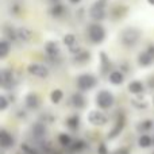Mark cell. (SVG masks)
Here are the masks:
<instances>
[{
  "label": "cell",
  "instance_id": "6da1fadb",
  "mask_svg": "<svg viewBox=\"0 0 154 154\" xmlns=\"http://www.w3.org/2000/svg\"><path fill=\"white\" fill-rule=\"evenodd\" d=\"M141 39V31L135 27H128L125 29L120 34V43L123 46H127V48H133Z\"/></svg>",
  "mask_w": 154,
  "mask_h": 154
},
{
  "label": "cell",
  "instance_id": "7a4b0ae2",
  "mask_svg": "<svg viewBox=\"0 0 154 154\" xmlns=\"http://www.w3.org/2000/svg\"><path fill=\"white\" fill-rule=\"evenodd\" d=\"M114 101H115V97L112 95V92L107 89H101L100 92L97 93L96 96V106L99 107L100 109H108L114 106Z\"/></svg>",
  "mask_w": 154,
  "mask_h": 154
},
{
  "label": "cell",
  "instance_id": "3957f363",
  "mask_svg": "<svg viewBox=\"0 0 154 154\" xmlns=\"http://www.w3.org/2000/svg\"><path fill=\"white\" fill-rule=\"evenodd\" d=\"M96 84H97V79L89 73L80 75L76 80V85L80 91H91L92 88L96 87Z\"/></svg>",
  "mask_w": 154,
  "mask_h": 154
},
{
  "label": "cell",
  "instance_id": "277c9868",
  "mask_svg": "<svg viewBox=\"0 0 154 154\" xmlns=\"http://www.w3.org/2000/svg\"><path fill=\"white\" fill-rule=\"evenodd\" d=\"M88 35L93 43H101L106 38V30L100 23H92L88 29Z\"/></svg>",
  "mask_w": 154,
  "mask_h": 154
},
{
  "label": "cell",
  "instance_id": "5b68a950",
  "mask_svg": "<svg viewBox=\"0 0 154 154\" xmlns=\"http://www.w3.org/2000/svg\"><path fill=\"white\" fill-rule=\"evenodd\" d=\"M106 8H107L106 7V3L101 2V0H96V2L92 4L91 10H89L91 18H92L96 23H97V22H100V20H103V19L106 18V12H107Z\"/></svg>",
  "mask_w": 154,
  "mask_h": 154
},
{
  "label": "cell",
  "instance_id": "8992f818",
  "mask_svg": "<svg viewBox=\"0 0 154 154\" xmlns=\"http://www.w3.org/2000/svg\"><path fill=\"white\" fill-rule=\"evenodd\" d=\"M88 122L93 126L100 127V126H104L108 122V118H107V115L104 114V112L99 111V109H92V111H89V114H88Z\"/></svg>",
  "mask_w": 154,
  "mask_h": 154
},
{
  "label": "cell",
  "instance_id": "52a82bcc",
  "mask_svg": "<svg viewBox=\"0 0 154 154\" xmlns=\"http://www.w3.org/2000/svg\"><path fill=\"white\" fill-rule=\"evenodd\" d=\"M27 72L31 76L38 77V79H46L49 76V69L43 64H38V62H32L27 66Z\"/></svg>",
  "mask_w": 154,
  "mask_h": 154
},
{
  "label": "cell",
  "instance_id": "ba28073f",
  "mask_svg": "<svg viewBox=\"0 0 154 154\" xmlns=\"http://www.w3.org/2000/svg\"><path fill=\"white\" fill-rule=\"evenodd\" d=\"M62 42L66 48H69V50L72 51L73 54H77L80 51L79 46H77V38L75 34H65L62 37Z\"/></svg>",
  "mask_w": 154,
  "mask_h": 154
},
{
  "label": "cell",
  "instance_id": "9c48e42d",
  "mask_svg": "<svg viewBox=\"0 0 154 154\" xmlns=\"http://www.w3.org/2000/svg\"><path fill=\"white\" fill-rule=\"evenodd\" d=\"M0 80H2V87L4 88V89H10V88L14 87V84H15L12 72H10V70H7V69L2 70V73H0Z\"/></svg>",
  "mask_w": 154,
  "mask_h": 154
},
{
  "label": "cell",
  "instance_id": "30bf717a",
  "mask_svg": "<svg viewBox=\"0 0 154 154\" xmlns=\"http://www.w3.org/2000/svg\"><path fill=\"white\" fill-rule=\"evenodd\" d=\"M123 127H125V116H119V118H118V120H116V123H115V126L111 128V131L108 133L107 138H108V139L116 138V137L122 133Z\"/></svg>",
  "mask_w": 154,
  "mask_h": 154
},
{
  "label": "cell",
  "instance_id": "8fae6325",
  "mask_svg": "<svg viewBox=\"0 0 154 154\" xmlns=\"http://www.w3.org/2000/svg\"><path fill=\"white\" fill-rule=\"evenodd\" d=\"M14 143H15V141H14L12 135L3 128L0 131V145H2V147L3 149H10L14 146Z\"/></svg>",
  "mask_w": 154,
  "mask_h": 154
},
{
  "label": "cell",
  "instance_id": "7c38bea8",
  "mask_svg": "<svg viewBox=\"0 0 154 154\" xmlns=\"http://www.w3.org/2000/svg\"><path fill=\"white\" fill-rule=\"evenodd\" d=\"M153 64H154V57L147 50H143L138 56V65L139 66L147 68V66H150V65H153Z\"/></svg>",
  "mask_w": 154,
  "mask_h": 154
},
{
  "label": "cell",
  "instance_id": "4fadbf2b",
  "mask_svg": "<svg viewBox=\"0 0 154 154\" xmlns=\"http://www.w3.org/2000/svg\"><path fill=\"white\" fill-rule=\"evenodd\" d=\"M127 89H128V92H131L133 95H139V93H142L145 91V85L141 80H133V81L128 82Z\"/></svg>",
  "mask_w": 154,
  "mask_h": 154
},
{
  "label": "cell",
  "instance_id": "5bb4252c",
  "mask_svg": "<svg viewBox=\"0 0 154 154\" xmlns=\"http://www.w3.org/2000/svg\"><path fill=\"white\" fill-rule=\"evenodd\" d=\"M32 37L31 30H29L27 27H19L16 29V39L22 41V42H29Z\"/></svg>",
  "mask_w": 154,
  "mask_h": 154
},
{
  "label": "cell",
  "instance_id": "9a60e30c",
  "mask_svg": "<svg viewBox=\"0 0 154 154\" xmlns=\"http://www.w3.org/2000/svg\"><path fill=\"white\" fill-rule=\"evenodd\" d=\"M24 103H26V106L29 107L30 109H37L38 107H39V97H38L37 93L30 92L29 95L26 96V99H24Z\"/></svg>",
  "mask_w": 154,
  "mask_h": 154
},
{
  "label": "cell",
  "instance_id": "2e32d148",
  "mask_svg": "<svg viewBox=\"0 0 154 154\" xmlns=\"http://www.w3.org/2000/svg\"><path fill=\"white\" fill-rule=\"evenodd\" d=\"M108 80L114 85H122L125 81V73L122 70H112L108 76Z\"/></svg>",
  "mask_w": 154,
  "mask_h": 154
},
{
  "label": "cell",
  "instance_id": "e0dca14e",
  "mask_svg": "<svg viewBox=\"0 0 154 154\" xmlns=\"http://www.w3.org/2000/svg\"><path fill=\"white\" fill-rule=\"evenodd\" d=\"M45 51L49 57H57L60 54V45L56 41H50L45 45Z\"/></svg>",
  "mask_w": 154,
  "mask_h": 154
},
{
  "label": "cell",
  "instance_id": "ac0fdd59",
  "mask_svg": "<svg viewBox=\"0 0 154 154\" xmlns=\"http://www.w3.org/2000/svg\"><path fill=\"white\" fill-rule=\"evenodd\" d=\"M70 103H72V106L76 107V108H82V107L85 106V99L80 92H76V93H73L72 97H70Z\"/></svg>",
  "mask_w": 154,
  "mask_h": 154
},
{
  "label": "cell",
  "instance_id": "d6986e66",
  "mask_svg": "<svg viewBox=\"0 0 154 154\" xmlns=\"http://www.w3.org/2000/svg\"><path fill=\"white\" fill-rule=\"evenodd\" d=\"M32 134H34V137L38 138V139L43 138V137L46 135L45 125H42V123H37V125H34V127H32Z\"/></svg>",
  "mask_w": 154,
  "mask_h": 154
},
{
  "label": "cell",
  "instance_id": "ffe728a7",
  "mask_svg": "<svg viewBox=\"0 0 154 154\" xmlns=\"http://www.w3.org/2000/svg\"><path fill=\"white\" fill-rule=\"evenodd\" d=\"M138 145L141 147H143V149H147V147H150L153 145V138L150 135H147V134H143V135H141L138 138Z\"/></svg>",
  "mask_w": 154,
  "mask_h": 154
},
{
  "label": "cell",
  "instance_id": "44dd1931",
  "mask_svg": "<svg viewBox=\"0 0 154 154\" xmlns=\"http://www.w3.org/2000/svg\"><path fill=\"white\" fill-rule=\"evenodd\" d=\"M154 127V122L152 119H146L143 120V122L138 123V131H141V133H147V131H150L152 128Z\"/></svg>",
  "mask_w": 154,
  "mask_h": 154
},
{
  "label": "cell",
  "instance_id": "7402d4cb",
  "mask_svg": "<svg viewBox=\"0 0 154 154\" xmlns=\"http://www.w3.org/2000/svg\"><path fill=\"white\" fill-rule=\"evenodd\" d=\"M66 126L72 130H77L80 126V116L79 115H72L66 119Z\"/></svg>",
  "mask_w": 154,
  "mask_h": 154
},
{
  "label": "cell",
  "instance_id": "603a6c76",
  "mask_svg": "<svg viewBox=\"0 0 154 154\" xmlns=\"http://www.w3.org/2000/svg\"><path fill=\"white\" fill-rule=\"evenodd\" d=\"M8 54H10V45H8L7 39H2V42H0V60H4Z\"/></svg>",
  "mask_w": 154,
  "mask_h": 154
},
{
  "label": "cell",
  "instance_id": "cb8c5ba5",
  "mask_svg": "<svg viewBox=\"0 0 154 154\" xmlns=\"http://www.w3.org/2000/svg\"><path fill=\"white\" fill-rule=\"evenodd\" d=\"M62 97H64V92H62L61 89H54V91H51V93H50V100H51V103L58 104L60 101L62 100Z\"/></svg>",
  "mask_w": 154,
  "mask_h": 154
},
{
  "label": "cell",
  "instance_id": "d4e9b609",
  "mask_svg": "<svg viewBox=\"0 0 154 154\" xmlns=\"http://www.w3.org/2000/svg\"><path fill=\"white\" fill-rule=\"evenodd\" d=\"M89 53L88 51H85V50H80L79 53L75 56V61L77 62H85L87 60H89Z\"/></svg>",
  "mask_w": 154,
  "mask_h": 154
},
{
  "label": "cell",
  "instance_id": "484cf974",
  "mask_svg": "<svg viewBox=\"0 0 154 154\" xmlns=\"http://www.w3.org/2000/svg\"><path fill=\"white\" fill-rule=\"evenodd\" d=\"M58 141L62 146H70V145H72V138H70V135L64 134V133L58 135Z\"/></svg>",
  "mask_w": 154,
  "mask_h": 154
},
{
  "label": "cell",
  "instance_id": "4316f807",
  "mask_svg": "<svg viewBox=\"0 0 154 154\" xmlns=\"http://www.w3.org/2000/svg\"><path fill=\"white\" fill-rule=\"evenodd\" d=\"M100 57H101V60H103V62H101V70H103V72H106V70L111 66V64H109L111 61H109V58L106 56V53H101Z\"/></svg>",
  "mask_w": 154,
  "mask_h": 154
},
{
  "label": "cell",
  "instance_id": "83f0119b",
  "mask_svg": "<svg viewBox=\"0 0 154 154\" xmlns=\"http://www.w3.org/2000/svg\"><path fill=\"white\" fill-rule=\"evenodd\" d=\"M64 11H65V7H64V5L57 4V5H54V7L51 8V15L60 16V15H62V14H64Z\"/></svg>",
  "mask_w": 154,
  "mask_h": 154
},
{
  "label": "cell",
  "instance_id": "f1b7e54d",
  "mask_svg": "<svg viewBox=\"0 0 154 154\" xmlns=\"http://www.w3.org/2000/svg\"><path fill=\"white\" fill-rule=\"evenodd\" d=\"M131 104H133L135 108H138V109L147 108V101H139V100H137V99H133V100H131Z\"/></svg>",
  "mask_w": 154,
  "mask_h": 154
},
{
  "label": "cell",
  "instance_id": "f546056e",
  "mask_svg": "<svg viewBox=\"0 0 154 154\" xmlns=\"http://www.w3.org/2000/svg\"><path fill=\"white\" fill-rule=\"evenodd\" d=\"M8 100H7V97H5V95H2L0 96V111H4V109H7V107H8Z\"/></svg>",
  "mask_w": 154,
  "mask_h": 154
},
{
  "label": "cell",
  "instance_id": "4dcf8cb0",
  "mask_svg": "<svg viewBox=\"0 0 154 154\" xmlns=\"http://www.w3.org/2000/svg\"><path fill=\"white\" fill-rule=\"evenodd\" d=\"M85 147V143L82 141H77L73 143V146H72V150L73 152H80V150H82Z\"/></svg>",
  "mask_w": 154,
  "mask_h": 154
},
{
  "label": "cell",
  "instance_id": "1f68e13d",
  "mask_svg": "<svg viewBox=\"0 0 154 154\" xmlns=\"http://www.w3.org/2000/svg\"><path fill=\"white\" fill-rule=\"evenodd\" d=\"M97 154H108V150H107L106 145L104 143H100L97 147Z\"/></svg>",
  "mask_w": 154,
  "mask_h": 154
},
{
  "label": "cell",
  "instance_id": "d6a6232c",
  "mask_svg": "<svg viewBox=\"0 0 154 154\" xmlns=\"http://www.w3.org/2000/svg\"><path fill=\"white\" fill-rule=\"evenodd\" d=\"M112 154H130V152H128L126 147H122V149H119V150H116L115 153H112Z\"/></svg>",
  "mask_w": 154,
  "mask_h": 154
},
{
  "label": "cell",
  "instance_id": "836d02e7",
  "mask_svg": "<svg viewBox=\"0 0 154 154\" xmlns=\"http://www.w3.org/2000/svg\"><path fill=\"white\" fill-rule=\"evenodd\" d=\"M70 3H72V4H77V3H80L81 2V0H69Z\"/></svg>",
  "mask_w": 154,
  "mask_h": 154
},
{
  "label": "cell",
  "instance_id": "e575fe53",
  "mask_svg": "<svg viewBox=\"0 0 154 154\" xmlns=\"http://www.w3.org/2000/svg\"><path fill=\"white\" fill-rule=\"evenodd\" d=\"M147 3H149V4H152V5H154V0H147Z\"/></svg>",
  "mask_w": 154,
  "mask_h": 154
},
{
  "label": "cell",
  "instance_id": "d590c367",
  "mask_svg": "<svg viewBox=\"0 0 154 154\" xmlns=\"http://www.w3.org/2000/svg\"><path fill=\"white\" fill-rule=\"evenodd\" d=\"M101 2H107V0H101Z\"/></svg>",
  "mask_w": 154,
  "mask_h": 154
},
{
  "label": "cell",
  "instance_id": "8d00e7d4",
  "mask_svg": "<svg viewBox=\"0 0 154 154\" xmlns=\"http://www.w3.org/2000/svg\"><path fill=\"white\" fill-rule=\"evenodd\" d=\"M153 104H154V97H153Z\"/></svg>",
  "mask_w": 154,
  "mask_h": 154
},
{
  "label": "cell",
  "instance_id": "74e56055",
  "mask_svg": "<svg viewBox=\"0 0 154 154\" xmlns=\"http://www.w3.org/2000/svg\"><path fill=\"white\" fill-rule=\"evenodd\" d=\"M153 154H154V153H153Z\"/></svg>",
  "mask_w": 154,
  "mask_h": 154
}]
</instances>
